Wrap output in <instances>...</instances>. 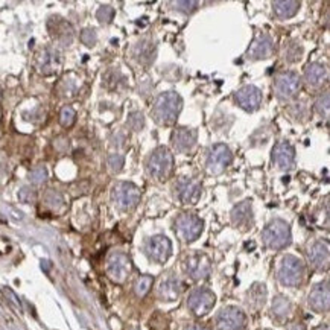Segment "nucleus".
<instances>
[{"label": "nucleus", "mask_w": 330, "mask_h": 330, "mask_svg": "<svg viewBox=\"0 0 330 330\" xmlns=\"http://www.w3.org/2000/svg\"><path fill=\"white\" fill-rule=\"evenodd\" d=\"M146 251H148V256L152 260H155L158 263H164L172 254L171 240L166 236H161V234L151 237L146 245Z\"/></svg>", "instance_id": "nucleus-13"}, {"label": "nucleus", "mask_w": 330, "mask_h": 330, "mask_svg": "<svg viewBox=\"0 0 330 330\" xmlns=\"http://www.w3.org/2000/svg\"><path fill=\"white\" fill-rule=\"evenodd\" d=\"M309 260L312 266L318 271H324L329 268L330 254H329V244L326 240H318L309 250Z\"/></svg>", "instance_id": "nucleus-20"}, {"label": "nucleus", "mask_w": 330, "mask_h": 330, "mask_svg": "<svg viewBox=\"0 0 330 330\" xmlns=\"http://www.w3.org/2000/svg\"><path fill=\"white\" fill-rule=\"evenodd\" d=\"M272 52H274V43L271 40V37L262 34L251 43L247 57L250 59H263V58H270Z\"/></svg>", "instance_id": "nucleus-18"}, {"label": "nucleus", "mask_w": 330, "mask_h": 330, "mask_svg": "<svg viewBox=\"0 0 330 330\" xmlns=\"http://www.w3.org/2000/svg\"><path fill=\"white\" fill-rule=\"evenodd\" d=\"M272 312L278 320H285L292 312V304L285 297H275L272 303Z\"/></svg>", "instance_id": "nucleus-28"}, {"label": "nucleus", "mask_w": 330, "mask_h": 330, "mask_svg": "<svg viewBox=\"0 0 330 330\" xmlns=\"http://www.w3.org/2000/svg\"><path fill=\"white\" fill-rule=\"evenodd\" d=\"M288 330H306V327H304L301 323H292V324H289Z\"/></svg>", "instance_id": "nucleus-42"}, {"label": "nucleus", "mask_w": 330, "mask_h": 330, "mask_svg": "<svg viewBox=\"0 0 330 330\" xmlns=\"http://www.w3.org/2000/svg\"><path fill=\"white\" fill-rule=\"evenodd\" d=\"M236 102L245 111H256L262 104V92L254 85H245L236 93Z\"/></svg>", "instance_id": "nucleus-14"}, {"label": "nucleus", "mask_w": 330, "mask_h": 330, "mask_svg": "<svg viewBox=\"0 0 330 330\" xmlns=\"http://www.w3.org/2000/svg\"><path fill=\"white\" fill-rule=\"evenodd\" d=\"M134 330H137V329H134Z\"/></svg>", "instance_id": "nucleus-45"}, {"label": "nucleus", "mask_w": 330, "mask_h": 330, "mask_svg": "<svg viewBox=\"0 0 330 330\" xmlns=\"http://www.w3.org/2000/svg\"><path fill=\"white\" fill-rule=\"evenodd\" d=\"M172 5L175 6V9L183 11V12H186V14H189V12L195 11L196 6H198L196 2H174Z\"/></svg>", "instance_id": "nucleus-40"}, {"label": "nucleus", "mask_w": 330, "mask_h": 330, "mask_svg": "<svg viewBox=\"0 0 330 330\" xmlns=\"http://www.w3.org/2000/svg\"><path fill=\"white\" fill-rule=\"evenodd\" d=\"M181 107L183 100L180 95L175 92H166L161 93L155 99L154 107H152V114H154V119L160 125H174L181 111Z\"/></svg>", "instance_id": "nucleus-1"}, {"label": "nucleus", "mask_w": 330, "mask_h": 330, "mask_svg": "<svg viewBox=\"0 0 330 330\" xmlns=\"http://www.w3.org/2000/svg\"><path fill=\"white\" fill-rule=\"evenodd\" d=\"M248 295H250V301L254 303L256 308H260V306H263L265 298H266V289H265L263 285L256 283V285H252Z\"/></svg>", "instance_id": "nucleus-31"}, {"label": "nucleus", "mask_w": 330, "mask_h": 330, "mask_svg": "<svg viewBox=\"0 0 330 330\" xmlns=\"http://www.w3.org/2000/svg\"><path fill=\"white\" fill-rule=\"evenodd\" d=\"M47 28H49V34L52 35L55 40H58L61 44L69 46L72 43L73 29L66 20H62L59 17H52L47 23Z\"/></svg>", "instance_id": "nucleus-19"}, {"label": "nucleus", "mask_w": 330, "mask_h": 330, "mask_svg": "<svg viewBox=\"0 0 330 330\" xmlns=\"http://www.w3.org/2000/svg\"><path fill=\"white\" fill-rule=\"evenodd\" d=\"M140 189L133 183H119L113 189V198L122 210H131L140 202Z\"/></svg>", "instance_id": "nucleus-5"}, {"label": "nucleus", "mask_w": 330, "mask_h": 330, "mask_svg": "<svg viewBox=\"0 0 330 330\" xmlns=\"http://www.w3.org/2000/svg\"><path fill=\"white\" fill-rule=\"evenodd\" d=\"M212 270L210 260L206 254L201 252H194L186 259V271L187 274L194 278V280H202L207 278Z\"/></svg>", "instance_id": "nucleus-12"}, {"label": "nucleus", "mask_w": 330, "mask_h": 330, "mask_svg": "<svg viewBox=\"0 0 330 330\" xmlns=\"http://www.w3.org/2000/svg\"><path fill=\"white\" fill-rule=\"evenodd\" d=\"M214 301H216V297H214L212 291H209L206 288H198V289L192 291V294L189 295L187 306L194 312V315L204 316L213 309Z\"/></svg>", "instance_id": "nucleus-7"}, {"label": "nucleus", "mask_w": 330, "mask_h": 330, "mask_svg": "<svg viewBox=\"0 0 330 330\" xmlns=\"http://www.w3.org/2000/svg\"><path fill=\"white\" fill-rule=\"evenodd\" d=\"M316 111L324 117L329 116V93H324L318 97V100H316Z\"/></svg>", "instance_id": "nucleus-37"}, {"label": "nucleus", "mask_w": 330, "mask_h": 330, "mask_svg": "<svg viewBox=\"0 0 330 330\" xmlns=\"http://www.w3.org/2000/svg\"><path fill=\"white\" fill-rule=\"evenodd\" d=\"M152 283H154V277L152 275H142L138 277L136 280V285H134V291H136V295L137 297H145L151 288H152Z\"/></svg>", "instance_id": "nucleus-30"}, {"label": "nucleus", "mask_w": 330, "mask_h": 330, "mask_svg": "<svg viewBox=\"0 0 330 330\" xmlns=\"http://www.w3.org/2000/svg\"><path fill=\"white\" fill-rule=\"evenodd\" d=\"M304 278V265L295 256L283 257L278 268V280L285 286H298Z\"/></svg>", "instance_id": "nucleus-4"}, {"label": "nucleus", "mask_w": 330, "mask_h": 330, "mask_svg": "<svg viewBox=\"0 0 330 330\" xmlns=\"http://www.w3.org/2000/svg\"><path fill=\"white\" fill-rule=\"evenodd\" d=\"M29 180L34 184H43L47 180V171L43 166H38L29 172Z\"/></svg>", "instance_id": "nucleus-35"}, {"label": "nucleus", "mask_w": 330, "mask_h": 330, "mask_svg": "<svg viewBox=\"0 0 330 330\" xmlns=\"http://www.w3.org/2000/svg\"><path fill=\"white\" fill-rule=\"evenodd\" d=\"M232 160H233V155H232V151L228 149V146H225L222 143L214 145L210 149V154L207 157L209 174L218 175V174L224 172L225 168L232 163Z\"/></svg>", "instance_id": "nucleus-11"}, {"label": "nucleus", "mask_w": 330, "mask_h": 330, "mask_svg": "<svg viewBox=\"0 0 330 330\" xmlns=\"http://www.w3.org/2000/svg\"><path fill=\"white\" fill-rule=\"evenodd\" d=\"M301 87L300 76L295 72H283L275 78L274 81V92L275 96L282 100L294 97Z\"/></svg>", "instance_id": "nucleus-6"}, {"label": "nucleus", "mask_w": 330, "mask_h": 330, "mask_svg": "<svg viewBox=\"0 0 330 330\" xmlns=\"http://www.w3.org/2000/svg\"><path fill=\"white\" fill-rule=\"evenodd\" d=\"M148 171L157 180H166L174 171V155L168 148H158L148 160Z\"/></svg>", "instance_id": "nucleus-3"}, {"label": "nucleus", "mask_w": 330, "mask_h": 330, "mask_svg": "<svg viewBox=\"0 0 330 330\" xmlns=\"http://www.w3.org/2000/svg\"><path fill=\"white\" fill-rule=\"evenodd\" d=\"M232 222L236 227L247 228L252 222V209H251V201H244L237 204L232 210Z\"/></svg>", "instance_id": "nucleus-24"}, {"label": "nucleus", "mask_w": 330, "mask_h": 330, "mask_svg": "<svg viewBox=\"0 0 330 330\" xmlns=\"http://www.w3.org/2000/svg\"><path fill=\"white\" fill-rule=\"evenodd\" d=\"M247 326L245 313L233 306L221 309L216 316V330H244Z\"/></svg>", "instance_id": "nucleus-9"}, {"label": "nucleus", "mask_w": 330, "mask_h": 330, "mask_svg": "<svg viewBox=\"0 0 330 330\" xmlns=\"http://www.w3.org/2000/svg\"><path fill=\"white\" fill-rule=\"evenodd\" d=\"M96 17H97V20L102 23V24H108L114 19V9L111 6H108V5L100 6L97 9V12H96Z\"/></svg>", "instance_id": "nucleus-33"}, {"label": "nucleus", "mask_w": 330, "mask_h": 330, "mask_svg": "<svg viewBox=\"0 0 330 330\" xmlns=\"http://www.w3.org/2000/svg\"><path fill=\"white\" fill-rule=\"evenodd\" d=\"M46 202L50 206V207H61L62 202H64V199H62V195L59 192H57V190H47L46 192V196H44Z\"/></svg>", "instance_id": "nucleus-34"}, {"label": "nucleus", "mask_w": 330, "mask_h": 330, "mask_svg": "<svg viewBox=\"0 0 330 330\" xmlns=\"http://www.w3.org/2000/svg\"><path fill=\"white\" fill-rule=\"evenodd\" d=\"M181 292V283L176 277H166L163 278L160 282V286H158V297L161 300H166V301H174L178 298Z\"/></svg>", "instance_id": "nucleus-23"}, {"label": "nucleus", "mask_w": 330, "mask_h": 330, "mask_svg": "<svg viewBox=\"0 0 330 330\" xmlns=\"http://www.w3.org/2000/svg\"><path fill=\"white\" fill-rule=\"evenodd\" d=\"M19 198L21 199V201H24V202H32L34 199H35V194L32 192L31 189H28V187H23L20 192H19Z\"/></svg>", "instance_id": "nucleus-41"}, {"label": "nucleus", "mask_w": 330, "mask_h": 330, "mask_svg": "<svg viewBox=\"0 0 330 330\" xmlns=\"http://www.w3.org/2000/svg\"><path fill=\"white\" fill-rule=\"evenodd\" d=\"M123 163H125V160L120 154H111L108 157V166L113 172H119L123 166Z\"/></svg>", "instance_id": "nucleus-38"}, {"label": "nucleus", "mask_w": 330, "mask_h": 330, "mask_svg": "<svg viewBox=\"0 0 330 330\" xmlns=\"http://www.w3.org/2000/svg\"><path fill=\"white\" fill-rule=\"evenodd\" d=\"M316 330H329V327L327 326H321V327H318Z\"/></svg>", "instance_id": "nucleus-44"}, {"label": "nucleus", "mask_w": 330, "mask_h": 330, "mask_svg": "<svg viewBox=\"0 0 330 330\" xmlns=\"http://www.w3.org/2000/svg\"><path fill=\"white\" fill-rule=\"evenodd\" d=\"M196 137L198 133L192 128H176L172 134V145L178 152H189L192 151L194 146L196 145Z\"/></svg>", "instance_id": "nucleus-17"}, {"label": "nucleus", "mask_w": 330, "mask_h": 330, "mask_svg": "<svg viewBox=\"0 0 330 330\" xmlns=\"http://www.w3.org/2000/svg\"><path fill=\"white\" fill-rule=\"evenodd\" d=\"M130 126L134 130V131H138L143 126V123H145V119H143V114L142 113H133L131 116H130Z\"/></svg>", "instance_id": "nucleus-39"}, {"label": "nucleus", "mask_w": 330, "mask_h": 330, "mask_svg": "<svg viewBox=\"0 0 330 330\" xmlns=\"http://www.w3.org/2000/svg\"><path fill=\"white\" fill-rule=\"evenodd\" d=\"M303 49L297 41H285L283 44V58L289 62H295L301 58Z\"/></svg>", "instance_id": "nucleus-29"}, {"label": "nucleus", "mask_w": 330, "mask_h": 330, "mask_svg": "<svg viewBox=\"0 0 330 330\" xmlns=\"http://www.w3.org/2000/svg\"><path fill=\"white\" fill-rule=\"evenodd\" d=\"M176 227V233L178 236L186 240V242H194L199 237V234L202 233V221L196 216V214H190V213H184L176 219L175 222Z\"/></svg>", "instance_id": "nucleus-8"}, {"label": "nucleus", "mask_w": 330, "mask_h": 330, "mask_svg": "<svg viewBox=\"0 0 330 330\" xmlns=\"http://www.w3.org/2000/svg\"><path fill=\"white\" fill-rule=\"evenodd\" d=\"M134 57L138 62L151 64L155 58V46L151 40H142L134 49Z\"/></svg>", "instance_id": "nucleus-25"}, {"label": "nucleus", "mask_w": 330, "mask_h": 330, "mask_svg": "<svg viewBox=\"0 0 330 330\" xmlns=\"http://www.w3.org/2000/svg\"><path fill=\"white\" fill-rule=\"evenodd\" d=\"M309 306L315 312H326L330 306V289L329 282H323L315 285L309 294Z\"/></svg>", "instance_id": "nucleus-16"}, {"label": "nucleus", "mask_w": 330, "mask_h": 330, "mask_svg": "<svg viewBox=\"0 0 330 330\" xmlns=\"http://www.w3.org/2000/svg\"><path fill=\"white\" fill-rule=\"evenodd\" d=\"M96 40H97V37H96L95 29H84V31L81 32V41H82L85 46L93 47V46L96 44Z\"/></svg>", "instance_id": "nucleus-36"}, {"label": "nucleus", "mask_w": 330, "mask_h": 330, "mask_svg": "<svg viewBox=\"0 0 330 330\" xmlns=\"http://www.w3.org/2000/svg\"><path fill=\"white\" fill-rule=\"evenodd\" d=\"M176 194L183 204H196L201 198V184L192 178H181L176 184Z\"/></svg>", "instance_id": "nucleus-15"}, {"label": "nucleus", "mask_w": 330, "mask_h": 330, "mask_svg": "<svg viewBox=\"0 0 330 330\" xmlns=\"http://www.w3.org/2000/svg\"><path fill=\"white\" fill-rule=\"evenodd\" d=\"M107 272L116 283H123L131 272V262L123 252H113L107 262Z\"/></svg>", "instance_id": "nucleus-10"}, {"label": "nucleus", "mask_w": 330, "mask_h": 330, "mask_svg": "<svg viewBox=\"0 0 330 330\" xmlns=\"http://www.w3.org/2000/svg\"><path fill=\"white\" fill-rule=\"evenodd\" d=\"M272 9L275 16L280 19H289L294 17L298 9H300V2H292V0H286V2H272Z\"/></svg>", "instance_id": "nucleus-27"}, {"label": "nucleus", "mask_w": 330, "mask_h": 330, "mask_svg": "<svg viewBox=\"0 0 330 330\" xmlns=\"http://www.w3.org/2000/svg\"><path fill=\"white\" fill-rule=\"evenodd\" d=\"M38 72L43 75H54L59 70L61 67V57L57 50L54 49H46L41 52L40 58H38Z\"/></svg>", "instance_id": "nucleus-22"}, {"label": "nucleus", "mask_w": 330, "mask_h": 330, "mask_svg": "<svg viewBox=\"0 0 330 330\" xmlns=\"http://www.w3.org/2000/svg\"><path fill=\"white\" fill-rule=\"evenodd\" d=\"M262 237L266 247L272 250H282L291 244V228L285 221L275 219L266 225Z\"/></svg>", "instance_id": "nucleus-2"}, {"label": "nucleus", "mask_w": 330, "mask_h": 330, "mask_svg": "<svg viewBox=\"0 0 330 330\" xmlns=\"http://www.w3.org/2000/svg\"><path fill=\"white\" fill-rule=\"evenodd\" d=\"M272 158L280 169H291L295 160V151L288 142H280L272 151Z\"/></svg>", "instance_id": "nucleus-21"}, {"label": "nucleus", "mask_w": 330, "mask_h": 330, "mask_svg": "<svg viewBox=\"0 0 330 330\" xmlns=\"http://www.w3.org/2000/svg\"><path fill=\"white\" fill-rule=\"evenodd\" d=\"M184 330H210L204 326H199V324H192V326H187Z\"/></svg>", "instance_id": "nucleus-43"}, {"label": "nucleus", "mask_w": 330, "mask_h": 330, "mask_svg": "<svg viewBox=\"0 0 330 330\" xmlns=\"http://www.w3.org/2000/svg\"><path fill=\"white\" fill-rule=\"evenodd\" d=\"M304 76H306V81L309 85L312 87H318L321 85L326 78H327V70L323 64L320 62H312L306 67V72H304Z\"/></svg>", "instance_id": "nucleus-26"}, {"label": "nucleus", "mask_w": 330, "mask_h": 330, "mask_svg": "<svg viewBox=\"0 0 330 330\" xmlns=\"http://www.w3.org/2000/svg\"><path fill=\"white\" fill-rule=\"evenodd\" d=\"M76 120V113L72 107H64L59 111V123L64 128H70Z\"/></svg>", "instance_id": "nucleus-32"}]
</instances>
